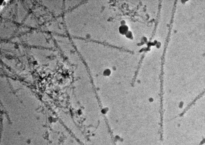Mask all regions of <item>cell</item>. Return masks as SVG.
Returning <instances> with one entry per match:
<instances>
[{
  "mask_svg": "<svg viewBox=\"0 0 205 145\" xmlns=\"http://www.w3.org/2000/svg\"><path fill=\"white\" fill-rule=\"evenodd\" d=\"M119 33L122 35H125L129 31V27L126 24L121 25L119 29Z\"/></svg>",
  "mask_w": 205,
  "mask_h": 145,
  "instance_id": "6da1fadb",
  "label": "cell"
},
{
  "mask_svg": "<svg viewBox=\"0 0 205 145\" xmlns=\"http://www.w3.org/2000/svg\"><path fill=\"white\" fill-rule=\"evenodd\" d=\"M121 25H125L126 24V22L124 20H122L121 22Z\"/></svg>",
  "mask_w": 205,
  "mask_h": 145,
  "instance_id": "3957f363",
  "label": "cell"
},
{
  "mask_svg": "<svg viewBox=\"0 0 205 145\" xmlns=\"http://www.w3.org/2000/svg\"><path fill=\"white\" fill-rule=\"evenodd\" d=\"M125 35L127 38L130 39H132L133 37V33L130 31H128Z\"/></svg>",
  "mask_w": 205,
  "mask_h": 145,
  "instance_id": "7a4b0ae2",
  "label": "cell"
}]
</instances>
